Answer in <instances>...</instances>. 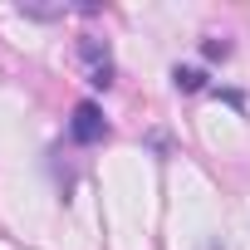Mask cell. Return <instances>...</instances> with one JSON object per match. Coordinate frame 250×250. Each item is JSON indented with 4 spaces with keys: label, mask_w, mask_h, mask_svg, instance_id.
Masks as SVG:
<instances>
[{
    "label": "cell",
    "mask_w": 250,
    "mask_h": 250,
    "mask_svg": "<svg viewBox=\"0 0 250 250\" xmlns=\"http://www.w3.org/2000/svg\"><path fill=\"white\" fill-rule=\"evenodd\" d=\"M69 138H74V143H83V147L108 138V118H103V108H98V103H79V108H74V118H69Z\"/></svg>",
    "instance_id": "cell-1"
},
{
    "label": "cell",
    "mask_w": 250,
    "mask_h": 250,
    "mask_svg": "<svg viewBox=\"0 0 250 250\" xmlns=\"http://www.w3.org/2000/svg\"><path fill=\"white\" fill-rule=\"evenodd\" d=\"M79 59L88 64V83H93V88H108V83H113V59H108V44H103V40L83 35V40H79Z\"/></svg>",
    "instance_id": "cell-2"
},
{
    "label": "cell",
    "mask_w": 250,
    "mask_h": 250,
    "mask_svg": "<svg viewBox=\"0 0 250 250\" xmlns=\"http://www.w3.org/2000/svg\"><path fill=\"white\" fill-rule=\"evenodd\" d=\"M172 83H177L182 93H201V88H206V74H201V69H182V64H177V69H172Z\"/></svg>",
    "instance_id": "cell-3"
},
{
    "label": "cell",
    "mask_w": 250,
    "mask_h": 250,
    "mask_svg": "<svg viewBox=\"0 0 250 250\" xmlns=\"http://www.w3.org/2000/svg\"><path fill=\"white\" fill-rule=\"evenodd\" d=\"M226 54H230L226 40H206V59H226Z\"/></svg>",
    "instance_id": "cell-4"
},
{
    "label": "cell",
    "mask_w": 250,
    "mask_h": 250,
    "mask_svg": "<svg viewBox=\"0 0 250 250\" xmlns=\"http://www.w3.org/2000/svg\"><path fill=\"white\" fill-rule=\"evenodd\" d=\"M211 250H216V245H211Z\"/></svg>",
    "instance_id": "cell-5"
}]
</instances>
